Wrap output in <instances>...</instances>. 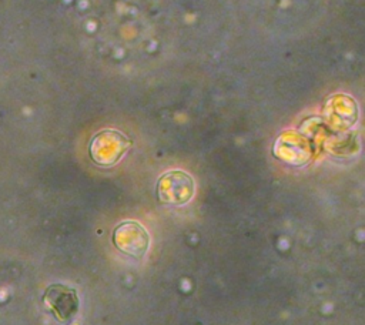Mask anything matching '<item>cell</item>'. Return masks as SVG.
I'll return each mask as SVG.
<instances>
[{
    "instance_id": "1",
    "label": "cell",
    "mask_w": 365,
    "mask_h": 325,
    "mask_svg": "<svg viewBox=\"0 0 365 325\" xmlns=\"http://www.w3.org/2000/svg\"><path fill=\"white\" fill-rule=\"evenodd\" d=\"M194 194V181L190 174L181 170H173L163 174L157 182V197L164 204L181 205L191 200Z\"/></svg>"
},
{
    "instance_id": "2",
    "label": "cell",
    "mask_w": 365,
    "mask_h": 325,
    "mask_svg": "<svg viewBox=\"0 0 365 325\" xmlns=\"http://www.w3.org/2000/svg\"><path fill=\"white\" fill-rule=\"evenodd\" d=\"M128 145L130 140L124 134L115 130H104L91 140L90 155L97 164L108 167L120 160Z\"/></svg>"
},
{
    "instance_id": "3",
    "label": "cell",
    "mask_w": 365,
    "mask_h": 325,
    "mask_svg": "<svg viewBox=\"0 0 365 325\" xmlns=\"http://www.w3.org/2000/svg\"><path fill=\"white\" fill-rule=\"evenodd\" d=\"M114 245L125 255L141 258L150 245V235L137 221H124L113 232Z\"/></svg>"
},
{
    "instance_id": "4",
    "label": "cell",
    "mask_w": 365,
    "mask_h": 325,
    "mask_svg": "<svg viewBox=\"0 0 365 325\" xmlns=\"http://www.w3.org/2000/svg\"><path fill=\"white\" fill-rule=\"evenodd\" d=\"M43 301L51 314L61 322L71 319L78 311V296L76 289L63 284L47 287Z\"/></svg>"
}]
</instances>
